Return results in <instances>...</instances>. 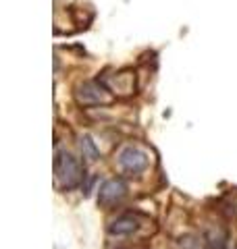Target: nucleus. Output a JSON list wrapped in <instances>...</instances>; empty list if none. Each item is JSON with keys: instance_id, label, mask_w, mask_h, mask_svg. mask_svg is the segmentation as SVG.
Masks as SVG:
<instances>
[{"instance_id": "obj_1", "label": "nucleus", "mask_w": 237, "mask_h": 249, "mask_svg": "<svg viewBox=\"0 0 237 249\" xmlns=\"http://www.w3.org/2000/svg\"><path fill=\"white\" fill-rule=\"evenodd\" d=\"M83 164L67 150H59L54 156V183L60 191H71L83 183Z\"/></svg>"}, {"instance_id": "obj_2", "label": "nucleus", "mask_w": 237, "mask_h": 249, "mask_svg": "<svg viewBox=\"0 0 237 249\" xmlns=\"http://www.w3.org/2000/svg\"><path fill=\"white\" fill-rule=\"evenodd\" d=\"M150 164V156L139 145H125L117 154V166L127 175H139L144 173Z\"/></svg>"}, {"instance_id": "obj_3", "label": "nucleus", "mask_w": 237, "mask_h": 249, "mask_svg": "<svg viewBox=\"0 0 237 249\" xmlns=\"http://www.w3.org/2000/svg\"><path fill=\"white\" fill-rule=\"evenodd\" d=\"M75 100L79 106H100V104H108L113 100V93L98 79L83 81L75 88Z\"/></svg>"}, {"instance_id": "obj_4", "label": "nucleus", "mask_w": 237, "mask_h": 249, "mask_svg": "<svg viewBox=\"0 0 237 249\" xmlns=\"http://www.w3.org/2000/svg\"><path fill=\"white\" fill-rule=\"evenodd\" d=\"M125 196H127V183H125V178H121V177L106 178L98 189V206L110 210L117 204H121Z\"/></svg>"}, {"instance_id": "obj_5", "label": "nucleus", "mask_w": 237, "mask_h": 249, "mask_svg": "<svg viewBox=\"0 0 237 249\" xmlns=\"http://www.w3.org/2000/svg\"><path fill=\"white\" fill-rule=\"evenodd\" d=\"M98 81L104 83L110 93H118V96H131L136 91V77L131 75V71H118L115 75L98 77Z\"/></svg>"}, {"instance_id": "obj_6", "label": "nucleus", "mask_w": 237, "mask_h": 249, "mask_svg": "<svg viewBox=\"0 0 237 249\" xmlns=\"http://www.w3.org/2000/svg\"><path fill=\"white\" fill-rule=\"evenodd\" d=\"M138 231H139V222L133 214H123L108 224V232L115 237H129Z\"/></svg>"}, {"instance_id": "obj_7", "label": "nucleus", "mask_w": 237, "mask_h": 249, "mask_svg": "<svg viewBox=\"0 0 237 249\" xmlns=\"http://www.w3.org/2000/svg\"><path fill=\"white\" fill-rule=\"evenodd\" d=\"M229 245V231L220 224H212L204 232V247L206 249H227Z\"/></svg>"}, {"instance_id": "obj_8", "label": "nucleus", "mask_w": 237, "mask_h": 249, "mask_svg": "<svg viewBox=\"0 0 237 249\" xmlns=\"http://www.w3.org/2000/svg\"><path fill=\"white\" fill-rule=\"evenodd\" d=\"M79 150H81V156L88 162H96L100 158L98 145H96V142H94L90 135H81V137H79Z\"/></svg>"}, {"instance_id": "obj_9", "label": "nucleus", "mask_w": 237, "mask_h": 249, "mask_svg": "<svg viewBox=\"0 0 237 249\" xmlns=\"http://www.w3.org/2000/svg\"><path fill=\"white\" fill-rule=\"evenodd\" d=\"M179 249H206V247H204V241L200 243V239L196 235H185L179 239Z\"/></svg>"}]
</instances>
